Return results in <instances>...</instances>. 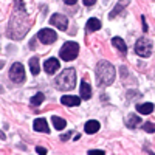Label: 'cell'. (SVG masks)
<instances>
[{
  "instance_id": "7402d4cb",
  "label": "cell",
  "mask_w": 155,
  "mask_h": 155,
  "mask_svg": "<svg viewBox=\"0 0 155 155\" xmlns=\"http://www.w3.org/2000/svg\"><path fill=\"white\" fill-rule=\"evenodd\" d=\"M143 129L147 134H152V132H155V124L153 123H146V124H143Z\"/></svg>"
},
{
  "instance_id": "e0dca14e",
  "label": "cell",
  "mask_w": 155,
  "mask_h": 155,
  "mask_svg": "<svg viewBox=\"0 0 155 155\" xmlns=\"http://www.w3.org/2000/svg\"><path fill=\"white\" fill-rule=\"evenodd\" d=\"M112 44H113V45H115L116 48H118V50L121 51L123 54H126V51H127V47H126V42L123 41L121 37H113V39H112Z\"/></svg>"
},
{
  "instance_id": "3957f363",
  "label": "cell",
  "mask_w": 155,
  "mask_h": 155,
  "mask_svg": "<svg viewBox=\"0 0 155 155\" xmlns=\"http://www.w3.org/2000/svg\"><path fill=\"white\" fill-rule=\"evenodd\" d=\"M56 87L59 90H64V92H67V90H71L76 84V71L73 68H67L64 70L58 78H56Z\"/></svg>"
},
{
  "instance_id": "d4e9b609",
  "label": "cell",
  "mask_w": 155,
  "mask_h": 155,
  "mask_svg": "<svg viewBox=\"0 0 155 155\" xmlns=\"http://www.w3.org/2000/svg\"><path fill=\"white\" fill-rule=\"evenodd\" d=\"M36 150H37V153H47V149H44V147H41V146H39Z\"/></svg>"
},
{
  "instance_id": "5b68a950",
  "label": "cell",
  "mask_w": 155,
  "mask_h": 155,
  "mask_svg": "<svg viewBox=\"0 0 155 155\" xmlns=\"http://www.w3.org/2000/svg\"><path fill=\"white\" fill-rule=\"evenodd\" d=\"M135 51H137V54L141 56V58H149L150 53H152V42L149 41V39H146V37L138 39L137 44H135Z\"/></svg>"
},
{
  "instance_id": "d6986e66",
  "label": "cell",
  "mask_w": 155,
  "mask_h": 155,
  "mask_svg": "<svg viewBox=\"0 0 155 155\" xmlns=\"http://www.w3.org/2000/svg\"><path fill=\"white\" fill-rule=\"evenodd\" d=\"M30 68H31V73H33L34 76L41 71V67H39V59H37V58H31V59H30Z\"/></svg>"
},
{
  "instance_id": "ac0fdd59",
  "label": "cell",
  "mask_w": 155,
  "mask_h": 155,
  "mask_svg": "<svg viewBox=\"0 0 155 155\" xmlns=\"http://www.w3.org/2000/svg\"><path fill=\"white\" fill-rule=\"evenodd\" d=\"M126 124H127V127H138L140 124H141V118L140 116H137V115H130L127 118V121H126Z\"/></svg>"
},
{
  "instance_id": "cb8c5ba5",
  "label": "cell",
  "mask_w": 155,
  "mask_h": 155,
  "mask_svg": "<svg viewBox=\"0 0 155 155\" xmlns=\"http://www.w3.org/2000/svg\"><path fill=\"white\" fill-rule=\"evenodd\" d=\"M82 2H84V5H87V6H92V5L96 3V0H82Z\"/></svg>"
},
{
  "instance_id": "7a4b0ae2",
  "label": "cell",
  "mask_w": 155,
  "mask_h": 155,
  "mask_svg": "<svg viewBox=\"0 0 155 155\" xmlns=\"http://www.w3.org/2000/svg\"><path fill=\"white\" fill-rule=\"evenodd\" d=\"M96 79L101 87H107L113 82L115 79V68L110 62L101 61L96 65Z\"/></svg>"
},
{
  "instance_id": "9a60e30c",
  "label": "cell",
  "mask_w": 155,
  "mask_h": 155,
  "mask_svg": "<svg viewBox=\"0 0 155 155\" xmlns=\"http://www.w3.org/2000/svg\"><path fill=\"white\" fill-rule=\"evenodd\" d=\"M99 130V123L95 120H90L85 123V134H96Z\"/></svg>"
},
{
  "instance_id": "30bf717a",
  "label": "cell",
  "mask_w": 155,
  "mask_h": 155,
  "mask_svg": "<svg viewBox=\"0 0 155 155\" xmlns=\"http://www.w3.org/2000/svg\"><path fill=\"white\" fill-rule=\"evenodd\" d=\"M129 3H130V0H120V2L115 5L113 11H112L110 14H109V17H110V19H115V17L118 16L120 12H121V11H123V9H124V8H126V6L129 5Z\"/></svg>"
},
{
  "instance_id": "4316f807",
  "label": "cell",
  "mask_w": 155,
  "mask_h": 155,
  "mask_svg": "<svg viewBox=\"0 0 155 155\" xmlns=\"http://www.w3.org/2000/svg\"><path fill=\"white\" fill-rule=\"evenodd\" d=\"M64 2H65V5H74L76 0H64Z\"/></svg>"
},
{
  "instance_id": "484cf974",
  "label": "cell",
  "mask_w": 155,
  "mask_h": 155,
  "mask_svg": "<svg viewBox=\"0 0 155 155\" xmlns=\"http://www.w3.org/2000/svg\"><path fill=\"white\" fill-rule=\"evenodd\" d=\"M141 20H143V30H144V31H147V25H146V19H144V17H141Z\"/></svg>"
},
{
  "instance_id": "8992f818",
  "label": "cell",
  "mask_w": 155,
  "mask_h": 155,
  "mask_svg": "<svg viewBox=\"0 0 155 155\" xmlns=\"http://www.w3.org/2000/svg\"><path fill=\"white\" fill-rule=\"evenodd\" d=\"M9 78H11V81H14L16 84H20V82L25 81V70H23V65L20 62H16V64H12V65H11Z\"/></svg>"
},
{
  "instance_id": "7c38bea8",
  "label": "cell",
  "mask_w": 155,
  "mask_h": 155,
  "mask_svg": "<svg viewBox=\"0 0 155 155\" xmlns=\"http://www.w3.org/2000/svg\"><path fill=\"white\" fill-rule=\"evenodd\" d=\"M61 102H62L64 106H79L81 104V98L71 96V95H65V96H62Z\"/></svg>"
},
{
  "instance_id": "5bb4252c",
  "label": "cell",
  "mask_w": 155,
  "mask_h": 155,
  "mask_svg": "<svg viewBox=\"0 0 155 155\" xmlns=\"http://www.w3.org/2000/svg\"><path fill=\"white\" fill-rule=\"evenodd\" d=\"M87 31H98L99 28H101V22H99V19H96V17H92V19H88V22H87Z\"/></svg>"
},
{
  "instance_id": "ffe728a7",
  "label": "cell",
  "mask_w": 155,
  "mask_h": 155,
  "mask_svg": "<svg viewBox=\"0 0 155 155\" xmlns=\"http://www.w3.org/2000/svg\"><path fill=\"white\" fill-rule=\"evenodd\" d=\"M51 121H53V124H54V127L58 129V130H61V129H64V127H65V120H64V118H59V116H53V120H51Z\"/></svg>"
},
{
  "instance_id": "603a6c76",
  "label": "cell",
  "mask_w": 155,
  "mask_h": 155,
  "mask_svg": "<svg viewBox=\"0 0 155 155\" xmlns=\"http://www.w3.org/2000/svg\"><path fill=\"white\" fill-rule=\"evenodd\" d=\"M90 155H104L106 152L104 150H99V149H92V150H88Z\"/></svg>"
},
{
  "instance_id": "277c9868",
  "label": "cell",
  "mask_w": 155,
  "mask_h": 155,
  "mask_svg": "<svg viewBox=\"0 0 155 155\" xmlns=\"http://www.w3.org/2000/svg\"><path fill=\"white\" fill-rule=\"evenodd\" d=\"M61 59L64 61H73L78 58V54H79V45H78L76 42H67V44H64V47L61 48Z\"/></svg>"
},
{
  "instance_id": "4fadbf2b",
  "label": "cell",
  "mask_w": 155,
  "mask_h": 155,
  "mask_svg": "<svg viewBox=\"0 0 155 155\" xmlns=\"http://www.w3.org/2000/svg\"><path fill=\"white\" fill-rule=\"evenodd\" d=\"M81 96L84 99H90V98H92V87H90V84L87 81L81 82Z\"/></svg>"
},
{
  "instance_id": "2e32d148",
  "label": "cell",
  "mask_w": 155,
  "mask_h": 155,
  "mask_svg": "<svg viewBox=\"0 0 155 155\" xmlns=\"http://www.w3.org/2000/svg\"><path fill=\"white\" fill-rule=\"evenodd\" d=\"M137 110L140 113H143V115H150L153 112V104L152 102H146V104H140L137 106Z\"/></svg>"
},
{
  "instance_id": "52a82bcc",
  "label": "cell",
  "mask_w": 155,
  "mask_h": 155,
  "mask_svg": "<svg viewBox=\"0 0 155 155\" xmlns=\"http://www.w3.org/2000/svg\"><path fill=\"white\" fill-rule=\"evenodd\" d=\"M37 37H39V41H41L42 44H45V45H50V44L56 42V39H58V34H56V33H54L53 30L44 28V30H41V31H39Z\"/></svg>"
},
{
  "instance_id": "8fae6325",
  "label": "cell",
  "mask_w": 155,
  "mask_h": 155,
  "mask_svg": "<svg viewBox=\"0 0 155 155\" xmlns=\"http://www.w3.org/2000/svg\"><path fill=\"white\" fill-rule=\"evenodd\" d=\"M34 130H37V132H50V127H48V124H47V120H44V118H37V120H34Z\"/></svg>"
},
{
  "instance_id": "44dd1931",
  "label": "cell",
  "mask_w": 155,
  "mask_h": 155,
  "mask_svg": "<svg viewBox=\"0 0 155 155\" xmlns=\"http://www.w3.org/2000/svg\"><path fill=\"white\" fill-rule=\"evenodd\" d=\"M44 99H45L44 93H41V92H39V93H36V95L31 98V104H33V106H41L42 102H44Z\"/></svg>"
},
{
  "instance_id": "9c48e42d",
  "label": "cell",
  "mask_w": 155,
  "mask_h": 155,
  "mask_svg": "<svg viewBox=\"0 0 155 155\" xmlns=\"http://www.w3.org/2000/svg\"><path fill=\"white\" fill-rule=\"evenodd\" d=\"M44 68H45V71H47L48 74H53V73L59 68V61H58V59H54V58L47 59V61H45Z\"/></svg>"
},
{
  "instance_id": "ba28073f",
  "label": "cell",
  "mask_w": 155,
  "mask_h": 155,
  "mask_svg": "<svg viewBox=\"0 0 155 155\" xmlns=\"http://www.w3.org/2000/svg\"><path fill=\"white\" fill-rule=\"evenodd\" d=\"M50 23L53 25V27H56V28H59L61 31H65L67 28H68V20H67V17L64 16V14H53L51 16V19H50Z\"/></svg>"
},
{
  "instance_id": "83f0119b",
  "label": "cell",
  "mask_w": 155,
  "mask_h": 155,
  "mask_svg": "<svg viewBox=\"0 0 155 155\" xmlns=\"http://www.w3.org/2000/svg\"><path fill=\"white\" fill-rule=\"evenodd\" d=\"M70 137H71V132H68V134H65V135H62V140L65 141V140H68Z\"/></svg>"
},
{
  "instance_id": "6da1fadb",
  "label": "cell",
  "mask_w": 155,
  "mask_h": 155,
  "mask_svg": "<svg viewBox=\"0 0 155 155\" xmlns=\"http://www.w3.org/2000/svg\"><path fill=\"white\" fill-rule=\"evenodd\" d=\"M30 19L27 16V11H25L23 2L22 0H16L14 3V11L11 14L9 23H8V36H11L12 39H22L27 31L30 30Z\"/></svg>"
}]
</instances>
